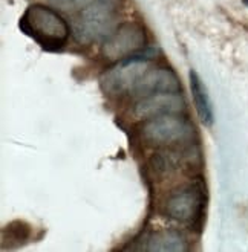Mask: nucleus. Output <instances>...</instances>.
<instances>
[{"label":"nucleus","instance_id":"f8f14e48","mask_svg":"<svg viewBox=\"0 0 248 252\" xmlns=\"http://www.w3.org/2000/svg\"><path fill=\"white\" fill-rule=\"evenodd\" d=\"M98 2H103V0H57V5L65 11L78 12L94 3H98ZM116 2H121V0H116Z\"/></svg>","mask_w":248,"mask_h":252},{"label":"nucleus","instance_id":"423d86ee","mask_svg":"<svg viewBox=\"0 0 248 252\" xmlns=\"http://www.w3.org/2000/svg\"><path fill=\"white\" fill-rule=\"evenodd\" d=\"M150 62L140 57H129L115 64L112 69L106 70L101 77V86L109 95L130 94L135 83L144 75L150 67Z\"/></svg>","mask_w":248,"mask_h":252},{"label":"nucleus","instance_id":"7ed1b4c3","mask_svg":"<svg viewBox=\"0 0 248 252\" xmlns=\"http://www.w3.org/2000/svg\"><path fill=\"white\" fill-rule=\"evenodd\" d=\"M141 139L153 147H172L190 144L196 136L193 124L181 115H163L142 121Z\"/></svg>","mask_w":248,"mask_h":252},{"label":"nucleus","instance_id":"1a4fd4ad","mask_svg":"<svg viewBox=\"0 0 248 252\" xmlns=\"http://www.w3.org/2000/svg\"><path fill=\"white\" fill-rule=\"evenodd\" d=\"M142 249L155 252H182L188 251V245L181 232L173 229H161L152 232L147 237Z\"/></svg>","mask_w":248,"mask_h":252},{"label":"nucleus","instance_id":"6e6552de","mask_svg":"<svg viewBox=\"0 0 248 252\" xmlns=\"http://www.w3.org/2000/svg\"><path fill=\"white\" fill-rule=\"evenodd\" d=\"M187 110V102L184 96L177 94H155L150 96L140 98L134 106V116L138 120H150V118L163 115H182Z\"/></svg>","mask_w":248,"mask_h":252},{"label":"nucleus","instance_id":"f03ea898","mask_svg":"<svg viewBox=\"0 0 248 252\" xmlns=\"http://www.w3.org/2000/svg\"><path fill=\"white\" fill-rule=\"evenodd\" d=\"M118 6L120 2L116 0H103L78 11L72 20V34L75 40L81 44L106 40L116 28L115 20Z\"/></svg>","mask_w":248,"mask_h":252},{"label":"nucleus","instance_id":"9d476101","mask_svg":"<svg viewBox=\"0 0 248 252\" xmlns=\"http://www.w3.org/2000/svg\"><path fill=\"white\" fill-rule=\"evenodd\" d=\"M188 80H190V91H192L195 109H196V113L199 116L201 123L204 126H212L213 124V106H212V101H210L206 86H204L196 70H190Z\"/></svg>","mask_w":248,"mask_h":252},{"label":"nucleus","instance_id":"f257e3e1","mask_svg":"<svg viewBox=\"0 0 248 252\" xmlns=\"http://www.w3.org/2000/svg\"><path fill=\"white\" fill-rule=\"evenodd\" d=\"M20 29L46 49L62 48L68 41L71 28L68 22L49 6L41 3L31 5L19 23Z\"/></svg>","mask_w":248,"mask_h":252},{"label":"nucleus","instance_id":"9b49d317","mask_svg":"<svg viewBox=\"0 0 248 252\" xmlns=\"http://www.w3.org/2000/svg\"><path fill=\"white\" fill-rule=\"evenodd\" d=\"M3 234H8V242L22 245L26 243V240L31 237V226L22 220H16L3 229Z\"/></svg>","mask_w":248,"mask_h":252},{"label":"nucleus","instance_id":"0eeeda50","mask_svg":"<svg viewBox=\"0 0 248 252\" xmlns=\"http://www.w3.org/2000/svg\"><path fill=\"white\" fill-rule=\"evenodd\" d=\"M181 92V81L172 69L164 66L149 67L147 72L135 83L130 94L144 98L155 94H177Z\"/></svg>","mask_w":248,"mask_h":252},{"label":"nucleus","instance_id":"39448f33","mask_svg":"<svg viewBox=\"0 0 248 252\" xmlns=\"http://www.w3.org/2000/svg\"><path fill=\"white\" fill-rule=\"evenodd\" d=\"M147 44V34L137 22H124L113 29V32L103 41L101 54L110 62H121L135 55Z\"/></svg>","mask_w":248,"mask_h":252},{"label":"nucleus","instance_id":"20e7f679","mask_svg":"<svg viewBox=\"0 0 248 252\" xmlns=\"http://www.w3.org/2000/svg\"><path fill=\"white\" fill-rule=\"evenodd\" d=\"M206 206V187L201 181L172 191L163 203V213L179 223L196 225Z\"/></svg>","mask_w":248,"mask_h":252},{"label":"nucleus","instance_id":"ddd939ff","mask_svg":"<svg viewBox=\"0 0 248 252\" xmlns=\"http://www.w3.org/2000/svg\"><path fill=\"white\" fill-rule=\"evenodd\" d=\"M242 2H244V5H247V6H248V0H242Z\"/></svg>","mask_w":248,"mask_h":252}]
</instances>
